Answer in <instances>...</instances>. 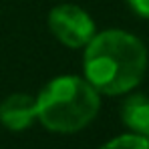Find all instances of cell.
I'll return each mask as SVG.
<instances>
[{
	"instance_id": "obj_4",
	"label": "cell",
	"mask_w": 149,
	"mask_h": 149,
	"mask_svg": "<svg viewBox=\"0 0 149 149\" xmlns=\"http://www.w3.org/2000/svg\"><path fill=\"white\" fill-rule=\"evenodd\" d=\"M34 119H38V105L30 95L14 93L0 103V123L10 131H24Z\"/></svg>"
},
{
	"instance_id": "obj_1",
	"label": "cell",
	"mask_w": 149,
	"mask_h": 149,
	"mask_svg": "<svg viewBox=\"0 0 149 149\" xmlns=\"http://www.w3.org/2000/svg\"><path fill=\"white\" fill-rule=\"evenodd\" d=\"M147 71L145 45L125 30H103L85 50V79L103 95H123Z\"/></svg>"
},
{
	"instance_id": "obj_5",
	"label": "cell",
	"mask_w": 149,
	"mask_h": 149,
	"mask_svg": "<svg viewBox=\"0 0 149 149\" xmlns=\"http://www.w3.org/2000/svg\"><path fill=\"white\" fill-rule=\"evenodd\" d=\"M123 123L135 133L149 137V97L147 95H131L121 107Z\"/></svg>"
},
{
	"instance_id": "obj_3",
	"label": "cell",
	"mask_w": 149,
	"mask_h": 149,
	"mask_svg": "<svg viewBox=\"0 0 149 149\" xmlns=\"http://www.w3.org/2000/svg\"><path fill=\"white\" fill-rule=\"evenodd\" d=\"M49 28L56 40L71 49H81L97 34L93 18L77 4H58L49 12Z\"/></svg>"
},
{
	"instance_id": "obj_6",
	"label": "cell",
	"mask_w": 149,
	"mask_h": 149,
	"mask_svg": "<svg viewBox=\"0 0 149 149\" xmlns=\"http://www.w3.org/2000/svg\"><path fill=\"white\" fill-rule=\"evenodd\" d=\"M101 149H149V137L129 133V135H121V137L111 139Z\"/></svg>"
},
{
	"instance_id": "obj_7",
	"label": "cell",
	"mask_w": 149,
	"mask_h": 149,
	"mask_svg": "<svg viewBox=\"0 0 149 149\" xmlns=\"http://www.w3.org/2000/svg\"><path fill=\"white\" fill-rule=\"evenodd\" d=\"M129 6L143 18H149V0H127Z\"/></svg>"
},
{
	"instance_id": "obj_2",
	"label": "cell",
	"mask_w": 149,
	"mask_h": 149,
	"mask_svg": "<svg viewBox=\"0 0 149 149\" xmlns=\"http://www.w3.org/2000/svg\"><path fill=\"white\" fill-rule=\"evenodd\" d=\"M38 119L49 131L74 133L91 123L101 109L95 87L81 77H56L36 97Z\"/></svg>"
}]
</instances>
